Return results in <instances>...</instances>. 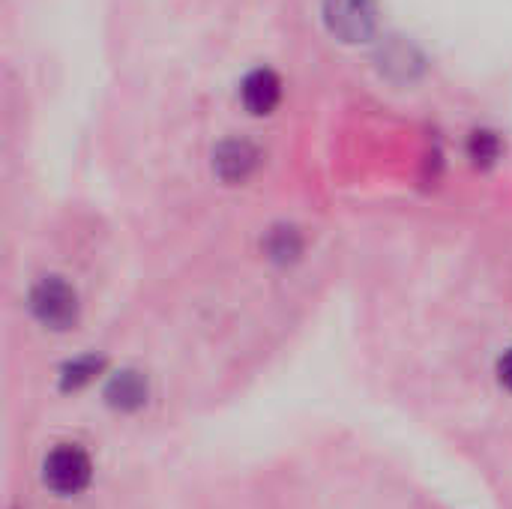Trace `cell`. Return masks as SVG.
Here are the masks:
<instances>
[{"mask_svg":"<svg viewBox=\"0 0 512 509\" xmlns=\"http://www.w3.org/2000/svg\"><path fill=\"white\" fill-rule=\"evenodd\" d=\"M267 252H270L273 261L288 264V261H294L303 252V240H300V234L294 228H276L267 237Z\"/></svg>","mask_w":512,"mask_h":509,"instance_id":"ba28073f","label":"cell"},{"mask_svg":"<svg viewBox=\"0 0 512 509\" xmlns=\"http://www.w3.org/2000/svg\"><path fill=\"white\" fill-rule=\"evenodd\" d=\"M498 378H501V384L512 393V348L501 357V363H498Z\"/></svg>","mask_w":512,"mask_h":509,"instance_id":"30bf717a","label":"cell"},{"mask_svg":"<svg viewBox=\"0 0 512 509\" xmlns=\"http://www.w3.org/2000/svg\"><path fill=\"white\" fill-rule=\"evenodd\" d=\"M99 366H102V360H96V357H81V360L69 363V366L63 369V387H66V390L84 387V384L99 372Z\"/></svg>","mask_w":512,"mask_h":509,"instance_id":"9c48e42d","label":"cell"},{"mask_svg":"<svg viewBox=\"0 0 512 509\" xmlns=\"http://www.w3.org/2000/svg\"><path fill=\"white\" fill-rule=\"evenodd\" d=\"M324 21L342 42H363L375 30L372 0H324Z\"/></svg>","mask_w":512,"mask_h":509,"instance_id":"3957f363","label":"cell"},{"mask_svg":"<svg viewBox=\"0 0 512 509\" xmlns=\"http://www.w3.org/2000/svg\"><path fill=\"white\" fill-rule=\"evenodd\" d=\"M30 309L45 327L66 330L78 321V294L63 279L48 276L30 291Z\"/></svg>","mask_w":512,"mask_h":509,"instance_id":"7a4b0ae2","label":"cell"},{"mask_svg":"<svg viewBox=\"0 0 512 509\" xmlns=\"http://www.w3.org/2000/svg\"><path fill=\"white\" fill-rule=\"evenodd\" d=\"M240 96L252 114H270L282 99V81L273 69H252L240 84Z\"/></svg>","mask_w":512,"mask_h":509,"instance_id":"5b68a950","label":"cell"},{"mask_svg":"<svg viewBox=\"0 0 512 509\" xmlns=\"http://www.w3.org/2000/svg\"><path fill=\"white\" fill-rule=\"evenodd\" d=\"M90 477H93L90 456L81 447H75V444H63V447L51 450L48 459H45V465H42L45 486L54 495H63V498L84 492L87 483H90Z\"/></svg>","mask_w":512,"mask_h":509,"instance_id":"6da1fadb","label":"cell"},{"mask_svg":"<svg viewBox=\"0 0 512 509\" xmlns=\"http://www.w3.org/2000/svg\"><path fill=\"white\" fill-rule=\"evenodd\" d=\"M105 399L117 411H138L147 402V381L138 372H129V369L117 372L105 387Z\"/></svg>","mask_w":512,"mask_h":509,"instance_id":"8992f818","label":"cell"},{"mask_svg":"<svg viewBox=\"0 0 512 509\" xmlns=\"http://www.w3.org/2000/svg\"><path fill=\"white\" fill-rule=\"evenodd\" d=\"M255 165H258V150L243 138H228L213 153V168L225 183H243L255 171Z\"/></svg>","mask_w":512,"mask_h":509,"instance_id":"277c9868","label":"cell"},{"mask_svg":"<svg viewBox=\"0 0 512 509\" xmlns=\"http://www.w3.org/2000/svg\"><path fill=\"white\" fill-rule=\"evenodd\" d=\"M468 156L480 168L495 165L501 159V138H498V132H492V129H474L471 138H468Z\"/></svg>","mask_w":512,"mask_h":509,"instance_id":"52a82bcc","label":"cell"}]
</instances>
